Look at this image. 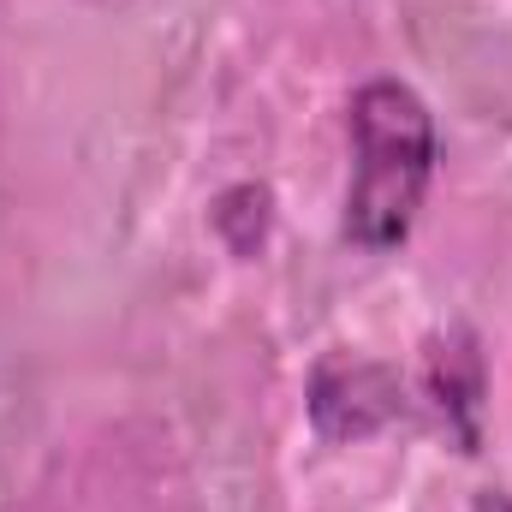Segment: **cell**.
Instances as JSON below:
<instances>
[{"instance_id": "obj_1", "label": "cell", "mask_w": 512, "mask_h": 512, "mask_svg": "<svg viewBox=\"0 0 512 512\" xmlns=\"http://www.w3.org/2000/svg\"><path fill=\"white\" fill-rule=\"evenodd\" d=\"M435 173V120L417 90L376 78L352 102V191L346 239L358 251H393L411 239Z\"/></svg>"}, {"instance_id": "obj_2", "label": "cell", "mask_w": 512, "mask_h": 512, "mask_svg": "<svg viewBox=\"0 0 512 512\" xmlns=\"http://www.w3.org/2000/svg\"><path fill=\"white\" fill-rule=\"evenodd\" d=\"M310 411H316V429L346 441V435H370L399 417V382L376 370V364H322L316 370V393H310Z\"/></svg>"}, {"instance_id": "obj_3", "label": "cell", "mask_w": 512, "mask_h": 512, "mask_svg": "<svg viewBox=\"0 0 512 512\" xmlns=\"http://www.w3.org/2000/svg\"><path fill=\"white\" fill-rule=\"evenodd\" d=\"M429 393L447 411V429L459 435V453H477V405H483V358L471 334H453L429 352Z\"/></svg>"}]
</instances>
